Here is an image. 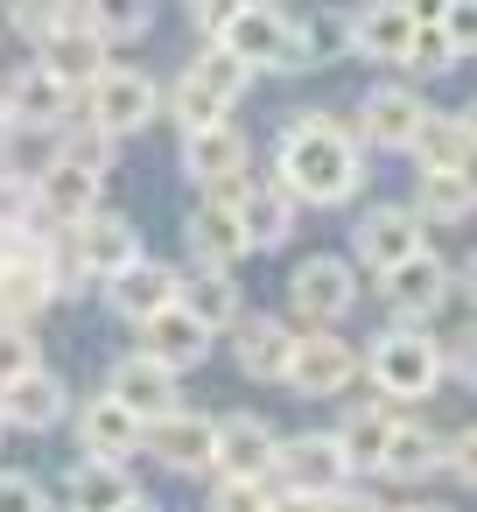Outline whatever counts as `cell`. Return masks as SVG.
Here are the masks:
<instances>
[{
    "label": "cell",
    "instance_id": "6da1fadb",
    "mask_svg": "<svg viewBox=\"0 0 477 512\" xmlns=\"http://www.w3.org/2000/svg\"><path fill=\"white\" fill-rule=\"evenodd\" d=\"M365 183V148L351 141V127L337 113H295L274 141V190L302 211H330V204H351Z\"/></svg>",
    "mask_w": 477,
    "mask_h": 512
},
{
    "label": "cell",
    "instance_id": "603a6c76",
    "mask_svg": "<svg viewBox=\"0 0 477 512\" xmlns=\"http://www.w3.org/2000/svg\"><path fill=\"white\" fill-rule=\"evenodd\" d=\"M232 218H239L246 253H274V246H288V232H295V204H288L274 183H239V190H232Z\"/></svg>",
    "mask_w": 477,
    "mask_h": 512
},
{
    "label": "cell",
    "instance_id": "9a60e30c",
    "mask_svg": "<svg viewBox=\"0 0 477 512\" xmlns=\"http://www.w3.org/2000/svg\"><path fill=\"white\" fill-rule=\"evenodd\" d=\"M36 64H43V71H50L64 92H85V85H92V78L113 64V50H106V43L85 29V8H71V0H64V15H57V36L36 50Z\"/></svg>",
    "mask_w": 477,
    "mask_h": 512
},
{
    "label": "cell",
    "instance_id": "7c38bea8",
    "mask_svg": "<svg viewBox=\"0 0 477 512\" xmlns=\"http://www.w3.org/2000/svg\"><path fill=\"white\" fill-rule=\"evenodd\" d=\"M0 113H8V127H43V134H64L78 120V92H64L36 57L22 71L0 78Z\"/></svg>",
    "mask_w": 477,
    "mask_h": 512
},
{
    "label": "cell",
    "instance_id": "7402d4cb",
    "mask_svg": "<svg viewBox=\"0 0 477 512\" xmlns=\"http://www.w3.org/2000/svg\"><path fill=\"white\" fill-rule=\"evenodd\" d=\"M141 442H148V456L169 463V470H190V477L211 470V414H197V407H176V414L148 421Z\"/></svg>",
    "mask_w": 477,
    "mask_h": 512
},
{
    "label": "cell",
    "instance_id": "f1b7e54d",
    "mask_svg": "<svg viewBox=\"0 0 477 512\" xmlns=\"http://www.w3.org/2000/svg\"><path fill=\"white\" fill-rule=\"evenodd\" d=\"M141 484L127 477V463H99V456H78L71 477H64V512H120Z\"/></svg>",
    "mask_w": 477,
    "mask_h": 512
},
{
    "label": "cell",
    "instance_id": "83f0119b",
    "mask_svg": "<svg viewBox=\"0 0 477 512\" xmlns=\"http://www.w3.org/2000/svg\"><path fill=\"white\" fill-rule=\"evenodd\" d=\"M288 351H295V330L281 316H239L232 323V358H239L246 379H281Z\"/></svg>",
    "mask_w": 477,
    "mask_h": 512
},
{
    "label": "cell",
    "instance_id": "44dd1931",
    "mask_svg": "<svg viewBox=\"0 0 477 512\" xmlns=\"http://www.w3.org/2000/svg\"><path fill=\"white\" fill-rule=\"evenodd\" d=\"M407 36H414V8H400V0H372V8L344 15V43L365 64H400L407 57Z\"/></svg>",
    "mask_w": 477,
    "mask_h": 512
},
{
    "label": "cell",
    "instance_id": "8992f818",
    "mask_svg": "<svg viewBox=\"0 0 477 512\" xmlns=\"http://www.w3.org/2000/svg\"><path fill=\"white\" fill-rule=\"evenodd\" d=\"M274 491H302V498H330L351 484V463L337 449L330 428H302V435H281L274 442V470H267Z\"/></svg>",
    "mask_w": 477,
    "mask_h": 512
},
{
    "label": "cell",
    "instance_id": "ee69618b",
    "mask_svg": "<svg viewBox=\"0 0 477 512\" xmlns=\"http://www.w3.org/2000/svg\"><path fill=\"white\" fill-rule=\"evenodd\" d=\"M316 512H393V505H386V498H372V491H358V484H344V491L316 498Z\"/></svg>",
    "mask_w": 477,
    "mask_h": 512
},
{
    "label": "cell",
    "instance_id": "60d3db41",
    "mask_svg": "<svg viewBox=\"0 0 477 512\" xmlns=\"http://www.w3.org/2000/svg\"><path fill=\"white\" fill-rule=\"evenodd\" d=\"M0 512H50V484L36 470H0Z\"/></svg>",
    "mask_w": 477,
    "mask_h": 512
},
{
    "label": "cell",
    "instance_id": "ac0fdd59",
    "mask_svg": "<svg viewBox=\"0 0 477 512\" xmlns=\"http://www.w3.org/2000/svg\"><path fill=\"white\" fill-rule=\"evenodd\" d=\"M141 358H148V365H162L169 379H183L190 365H204V358H211V330H204L183 302H169L162 316H148V323H141Z\"/></svg>",
    "mask_w": 477,
    "mask_h": 512
},
{
    "label": "cell",
    "instance_id": "e0dca14e",
    "mask_svg": "<svg viewBox=\"0 0 477 512\" xmlns=\"http://www.w3.org/2000/svg\"><path fill=\"white\" fill-rule=\"evenodd\" d=\"M176 295H183V267H169V260H148V253L106 281V309H113V316H127L134 330H141L148 316H162Z\"/></svg>",
    "mask_w": 477,
    "mask_h": 512
},
{
    "label": "cell",
    "instance_id": "d6a6232c",
    "mask_svg": "<svg viewBox=\"0 0 477 512\" xmlns=\"http://www.w3.org/2000/svg\"><path fill=\"white\" fill-rule=\"evenodd\" d=\"M470 204H477L470 176H414V204H407V211H414L421 225H463Z\"/></svg>",
    "mask_w": 477,
    "mask_h": 512
},
{
    "label": "cell",
    "instance_id": "5bb4252c",
    "mask_svg": "<svg viewBox=\"0 0 477 512\" xmlns=\"http://www.w3.org/2000/svg\"><path fill=\"white\" fill-rule=\"evenodd\" d=\"M64 246H71L78 274H85V281H99V288H106L120 267H134V260H141V232H134L120 211H106V204H99L78 232H64Z\"/></svg>",
    "mask_w": 477,
    "mask_h": 512
},
{
    "label": "cell",
    "instance_id": "277c9868",
    "mask_svg": "<svg viewBox=\"0 0 477 512\" xmlns=\"http://www.w3.org/2000/svg\"><path fill=\"white\" fill-rule=\"evenodd\" d=\"M155 113H162V85H155L148 71H134V64H106V71L78 92V120H85L92 134H106V141L141 134Z\"/></svg>",
    "mask_w": 477,
    "mask_h": 512
},
{
    "label": "cell",
    "instance_id": "484cf974",
    "mask_svg": "<svg viewBox=\"0 0 477 512\" xmlns=\"http://www.w3.org/2000/svg\"><path fill=\"white\" fill-rule=\"evenodd\" d=\"M183 239H190V260H204V267H232L246 253L239 218H232V197H197L190 218H183Z\"/></svg>",
    "mask_w": 477,
    "mask_h": 512
},
{
    "label": "cell",
    "instance_id": "4fadbf2b",
    "mask_svg": "<svg viewBox=\"0 0 477 512\" xmlns=\"http://www.w3.org/2000/svg\"><path fill=\"white\" fill-rule=\"evenodd\" d=\"M246 162H253V141L225 120V127H204V134H183V176L204 190V197H232L246 183Z\"/></svg>",
    "mask_w": 477,
    "mask_h": 512
},
{
    "label": "cell",
    "instance_id": "9c48e42d",
    "mask_svg": "<svg viewBox=\"0 0 477 512\" xmlns=\"http://www.w3.org/2000/svg\"><path fill=\"white\" fill-rule=\"evenodd\" d=\"M428 99L414 92V85H372L365 99H358V127H351V141L358 148H393V155H407L414 141H421V127H428Z\"/></svg>",
    "mask_w": 477,
    "mask_h": 512
},
{
    "label": "cell",
    "instance_id": "7bdbcfd3",
    "mask_svg": "<svg viewBox=\"0 0 477 512\" xmlns=\"http://www.w3.org/2000/svg\"><path fill=\"white\" fill-rule=\"evenodd\" d=\"M274 484H218L211 491V512H267Z\"/></svg>",
    "mask_w": 477,
    "mask_h": 512
},
{
    "label": "cell",
    "instance_id": "8fae6325",
    "mask_svg": "<svg viewBox=\"0 0 477 512\" xmlns=\"http://www.w3.org/2000/svg\"><path fill=\"white\" fill-rule=\"evenodd\" d=\"M351 379H358V351H351L344 337H330V330H295V351H288V372H281V386H288L295 400H337Z\"/></svg>",
    "mask_w": 477,
    "mask_h": 512
},
{
    "label": "cell",
    "instance_id": "2e32d148",
    "mask_svg": "<svg viewBox=\"0 0 477 512\" xmlns=\"http://www.w3.org/2000/svg\"><path fill=\"white\" fill-rule=\"evenodd\" d=\"M379 295H386V309H393L400 323H428V316L449 302V260H442L435 246H421L414 260H400L393 274H379Z\"/></svg>",
    "mask_w": 477,
    "mask_h": 512
},
{
    "label": "cell",
    "instance_id": "30bf717a",
    "mask_svg": "<svg viewBox=\"0 0 477 512\" xmlns=\"http://www.w3.org/2000/svg\"><path fill=\"white\" fill-rule=\"evenodd\" d=\"M428 246V225L407 211V204H372V211H358V225H351V267H365V274H393L400 260H414Z\"/></svg>",
    "mask_w": 477,
    "mask_h": 512
},
{
    "label": "cell",
    "instance_id": "1f68e13d",
    "mask_svg": "<svg viewBox=\"0 0 477 512\" xmlns=\"http://www.w3.org/2000/svg\"><path fill=\"white\" fill-rule=\"evenodd\" d=\"M183 78H190L197 92H211V99H218L225 113H232V106H239V99L253 92V71H246L239 57H225L218 43H197V57L183 64Z\"/></svg>",
    "mask_w": 477,
    "mask_h": 512
},
{
    "label": "cell",
    "instance_id": "74e56055",
    "mask_svg": "<svg viewBox=\"0 0 477 512\" xmlns=\"http://www.w3.org/2000/svg\"><path fill=\"white\" fill-rule=\"evenodd\" d=\"M295 29H302V57H309V64H337V57H351V43H344V15H295Z\"/></svg>",
    "mask_w": 477,
    "mask_h": 512
},
{
    "label": "cell",
    "instance_id": "3957f363",
    "mask_svg": "<svg viewBox=\"0 0 477 512\" xmlns=\"http://www.w3.org/2000/svg\"><path fill=\"white\" fill-rule=\"evenodd\" d=\"M211 43H218L225 57H239L253 78H260V71H309L295 15H281V8H260V0H239V8H225Z\"/></svg>",
    "mask_w": 477,
    "mask_h": 512
},
{
    "label": "cell",
    "instance_id": "ab89813d",
    "mask_svg": "<svg viewBox=\"0 0 477 512\" xmlns=\"http://www.w3.org/2000/svg\"><path fill=\"white\" fill-rule=\"evenodd\" d=\"M43 351H36V330H15V323H0V386H15L22 372H36Z\"/></svg>",
    "mask_w": 477,
    "mask_h": 512
},
{
    "label": "cell",
    "instance_id": "ffe728a7",
    "mask_svg": "<svg viewBox=\"0 0 477 512\" xmlns=\"http://www.w3.org/2000/svg\"><path fill=\"white\" fill-rule=\"evenodd\" d=\"M99 393H106V400H120V407H127V414L141 421V428L183 407V400H176V379H169L162 365H148L141 351H127V358H120V365L106 372V386H99Z\"/></svg>",
    "mask_w": 477,
    "mask_h": 512
},
{
    "label": "cell",
    "instance_id": "681fc988",
    "mask_svg": "<svg viewBox=\"0 0 477 512\" xmlns=\"http://www.w3.org/2000/svg\"><path fill=\"white\" fill-rule=\"evenodd\" d=\"M393 512H442V505H393Z\"/></svg>",
    "mask_w": 477,
    "mask_h": 512
},
{
    "label": "cell",
    "instance_id": "d6986e66",
    "mask_svg": "<svg viewBox=\"0 0 477 512\" xmlns=\"http://www.w3.org/2000/svg\"><path fill=\"white\" fill-rule=\"evenodd\" d=\"M64 414H71V386H64V372H50V365L22 372L15 386H0V428L43 435V428H57Z\"/></svg>",
    "mask_w": 477,
    "mask_h": 512
},
{
    "label": "cell",
    "instance_id": "f907efd6",
    "mask_svg": "<svg viewBox=\"0 0 477 512\" xmlns=\"http://www.w3.org/2000/svg\"><path fill=\"white\" fill-rule=\"evenodd\" d=\"M0 435H8V428H0Z\"/></svg>",
    "mask_w": 477,
    "mask_h": 512
},
{
    "label": "cell",
    "instance_id": "c3c4849f",
    "mask_svg": "<svg viewBox=\"0 0 477 512\" xmlns=\"http://www.w3.org/2000/svg\"><path fill=\"white\" fill-rule=\"evenodd\" d=\"M8 141H15V127H8V113H0V148H8Z\"/></svg>",
    "mask_w": 477,
    "mask_h": 512
},
{
    "label": "cell",
    "instance_id": "d4e9b609",
    "mask_svg": "<svg viewBox=\"0 0 477 512\" xmlns=\"http://www.w3.org/2000/svg\"><path fill=\"white\" fill-rule=\"evenodd\" d=\"M470 148H477L470 113H428L421 141H414L407 155L421 162V176H470Z\"/></svg>",
    "mask_w": 477,
    "mask_h": 512
},
{
    "label": "cell",
    "instance_id": "ba28073f",
    "mask_svg": "<svg viewBox=\"0 0 477 512\" xmlns=\"http://www.w3.org/2000/svg\"><path fill=\"white\" fill-rule=\"evenodd\" d=\"M50 302H57V295H50V239H43V232L0 239V323L29 330Z\"/></svg>",
    "mask_w": 477,
    "mask_h": 512
},
{
    "label": "cell",
    "instance_id": "4316f807",
    "mask_svg": "<svg viewBox=\"0 0 477 512\" xmlns=\"http://www.w3.org/2000/svg\"><path fill=\"white\" fill-rule=\"evenodd\" d=\"M211 337L218 330H232L239 316H246V302H239V281H232V267H204V260H190V274H183V295H176Z\"/></svg>",
    "mask_w": 477,
    "mask_h": 512
},
{
    "label": "cell",
    "instance_id": "5b68a950",
    "mask_svg": "<svg viewBox=\"0 0 477 512\" xmlns=\"http://www.w3.org/2000/svg\"><path fill=\"white\" fill-rule=\"evenodd\" d=\"M274 442H281V428L267 414H253V407L211 414V477L218 484H267Z\"/></svg>",
    "mask_w": 477,
    "mask_h": 512
},
{
    "label": "cell",
    "instance_id": "cb8c5ba5",
    "mask_svg": "<svg viewBox=\"0 0 477 512\" xmlns=\"http://www.w3.org/2000/svg\"><path fill=\"white\" fill-rule=\"evenodd\" d=\"M78 449L99 456V463H127V456L141 449V421H134L120 400L85 393V407H78Z\"/></svg>",
    "mask_w": 477,
    "mask_h": 512
},
{
    "label": "cell",
    "instance_id": "d590c367",
    "mask_svg": "<svg viewBox=\"0 0 477 512\" xmlns=\"http://www.w3.org/2000/svg\"><path fill=\"white\" fill-rule=\"evenodd\" d=\"M50 162L85 169V176H106V169H113V141H106V134H92L85 120H71V127L57 134V155H50Z\"/></svg>",
    "mask_w": 477,
    "mask_h": 512
},
{
    "label": "cell",
    "instance_id": "f546056e",
    "mask_svg": "<svg viewBox=\"0 0 477 512\" xmlns=\"http://www.w3.org/2000/svg\"><path fill=\"white\" fill-rule=\"evenodd\" d=\"M435 449H442V435H435L428 421L393 414V435H386V449H379V477H393V484L435 477Z\"/></svg>",
    "mask_w": 477,
    "mask_h": 512
},
{
    "label": "cell",
    "instance_id": "4dcf8cb0",
    "mask_svg": "<svg viewBox=\"0 0 477 512\" xmlns=\"http://www.w3.org/2000/svg\"><path fill=\"white\" fill-rule=\"evenodd\" d=\"M337 449H344V463H351V477L358 470H379V449H386V435H393V407H379V400H358L337 428Z\"/></svg>",
    "mask_w": 477,
    "mask_h": 512
},
{
    "label": "cell",
    "instance_id": "7a4b0ae2",
    "mask_svg": "<svg viewBox=\"0 0 477 512\" xmlns=\"http://www.w3.org/2000/svg\"><path fill=\"white\" fill-rule=\"evenodd\" d=\"M358 372L372 379L379 407H414L442 386V337L428 323H386L372 337V351L358 358Z\"/></svg>",
    "mask_w": 477,
    "mask_h": 512
},
{
    "label": "cell",
    "instance_id": "bcb514c9",
    "mask_svg": "<svg viewBox=\"0 0 477 512\" xmlns=\"http://www.w3.org/2000/svg\"><path fill=\"white\" fill-rule=\"evenodd\" d=\"M267 512H316V498H302V491H274Z\"/></svg>",
    "mask_w": 477,
    "mask_h": 512
},
{
    "label": "cell",
    "instance_id": "f35d334b",
    "mask_svg": "<svg viewBox=\"0 0 477 512\" xmlns=\"http://www.w3.org/2000/svg\"><path fill=\"white\" fill-rule=\"evenodd\" d=\"M57 15H64V0H15V8H8V22H15V36L29 50H43L57 36Z\"/></svg>",
    "mask_w": 477,
    "mask_h": 512
},
{
    "label": "cell",
    "instance_id": "e575fe53",
    "mask_svg": "<svg viewBox=\"0 0 477 512\" xmlns=\"http://www.w3.org/2000/svg\"><path fill=\"white\" fill-rule=\"evenodd\" d=\"M85 29H92L106 50H120V43H134V36L155 29V8H141V0H92V8H85Z\"/></svg>",
    "mask_w": 477,
    "mask_h": 512
},
{
    "label": "cell",
    "instance_id": "836d02e7",
    "mask_svg": "<svg viewBox=\"0 0 477 512\" xmlns=\"http://www.w3.org/2000/svg\"><path fill=\"white\" fill-rule=\"evenodd\" d=\"M400 64H407V71H428V78L463 64V50H456V43L442 36V22H435V0H428V8H414V36H407V57H400Z\"/></svg>",
    "mask_w": 477,
    "mask_h": 512
},
{
    "label": "cell",
    "instance_id": "b9f144b4",
    "mask_svg": "<svg viewBox=\"0 0 477 512\" xmlns=\"http://www.w3.org/2000/svg\"><path fill=\"white\" fill-rule=\"evenodd\" d=\"M470 463H477V428H456V435H442V449H435V470H449L456 484H470Z\"/></svg>",
    "mask_w": 477,
    "mask_h": 512
},
{
    "label": "cell",
    "instance_id": "7dc6e473",
    "mask_svg": "<svg viewBox=\"0 0 477 512\" xmlns=\"http://www.w3.org/2000/svg\"><path fill=\"white\" fill-rule=\"evenodd\" d=\"M120 512H162V505H155V498H148V491H134V498H127V505H120Z\"/></svg>",
    "mask_w": 477,
    "mask_h": 512
},
{
    "label": "cell",
    "instance_id": "8d00e7d4",
    "mask_svg": "<svg viewBox=\"0 0 477 512\" xmlns=\"http://www.w3.org/2000/svg\"><path fill=\"white\" fill-rule=\"evenodd\" d=\"M162 106L176 113V127H183V134H204V127H225V106H218L211 92H197L190 78H176V85L162 92Z\"/></svg>",
    "mask_w": 477,
    "mask_h": 512
},
{
    "label": "cell",
    "instance_id": "52a82bcc",
    "mask_svg": "<svg viewBox=\"0 0 477 512\" xmlns=\"http://www.w3.org/2000/svg\"><path fill=\"white\" fill-rule=\"evenodd\" d=\"M288 309L302 316V330H330L358 309V267L337 253H309L288 274Z\"/></svg>",
    "mask_w": 477,
    "mask_h": 512
},
{
    "label": "cell",
    "instance_id": "f6af8a7d",
    "mask_svg": "<svg viewBox=\"0 0 477 512\" xmlns=\"http://www.w3.org/2000/svg\"><path fill=\"white\" fill-rule=\"evenodd\" d=\"M218 15H225V8H211V0H190V29H197L204 43L218 36Z\"/></svg>",
    "mask_w": 477,
    "mask_h": 512
}]
</instances>
